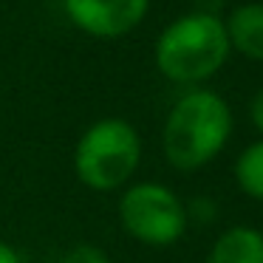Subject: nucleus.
Wrapping results in <instances>:
<instances>
[{"instance_id": "obj_1", "label": "nucleus", "mask_w": 263, "mask_h": 263, "mask_svg": "<svg viewBox=\"0 0 263 263\" xmlns=\"http://www.w3.org/2000/svg\"><path fill=\"white\" fill-rule=\"evenodd\" d=\"M232 108L210 88H190L173 102L161 127V153L178 173H195L218 159L232 136Z\"/></svg>"}, {"instance_id": "obj_2", "label": "nucleus", "mask_w": 263, "mask_h": 263, "mask_svg": "<svg viewBox=\"0 0 263 263\" xmlns=\"http://www.w3.org/2000/svg\"><path fill=\"white\" fill-rule=\"evenodd\" d=\"M229 37L212 12H187L159 31L153 46L156 71L173 85L198 88L227 65Z\"/></svg>"}, {"instance_id": "obj_3", "label": "nucleus", "mask_w": 263, "mask_h": 263, "mask_svg": "<svg viewBox=\"0 0 263 263\" xmlns=\"http://www.w3.org/2000/svg\"><path fill=\"white\" fill-rule=\"evenodd\" d=\"M144 144L136 125L102 116L80 133L71 153L77 181L91 193H122L142 167Z\"/></svg>"}, {"instance_id": "obj_4", "label": "nucleus", "mask_w": 263, "mask_h": 263, "mask_svg": "<svg viewBox=\"0 0 263 263\" xmlns=\"http://www.w3.org/2000/svg\"><path fill=\"white\" fill-rule=\"evenodd\" d=\"M116 215L127 238L150 249L176 246L190 227L187 204L161 181H130L119 193Z\"/></svg>"}, {"instance_id": "obj_5", "label": "nucleus", "mask_w": 263, "mask_h": 263, "mask_svg": "<svg viewBox=\"0 0 263 263\" xmlns=\"http://www.w3.org/2000/svg\"><path fill=\"white\" fill-rule=\"evenodd\" d=\"M150 0H63V14L91 40H122L144 23Z\"/></svg>"}, {"instance_id": "obj_6", "label": "nucleus", "mask_w": 263, "mask_h": 263, "mask_svg": "<svg viewBox=\"0 0 263 263\" xmlns=\"http://www.w3.org/2000/svg\"><path fill=\"white\" fill-rule=\"evenodd\" d=\"M229 37V48L243 54L252 63H263V3L252 0L243 6H235L223 20Z\"/></svg>"}, {"instance_id": "obj_7", "label": "nucleus", "mask_w": 263, "mask_h": 263, "mask_svg": "<svg viewBox=\"0 0 263 263\" xmlns=\"http://www.w3.org/2000/svg\"><path fill=\"white\" fill-rule=\"evenodd\" d=\"M206 263H263V232L255 227H229L212 240Z\"/></svg>"}, {"instance_id": "obj_8", "label": "nucleus", "mask_w": 263, "mask_h": 263, "mask_svg": "<svg viewBox=\"0 0 263 263\" xmlns=\"http://www.w3.org/2000/svg\"><path fill=\"white\" fill-rule=\"evenodd\" d=\"M235 184L243 195L263 201V139L246 144L235 159Z\"/></svg>"}, {"instance_id": "obj_9", "label": "nucleus", "mask_w": 263, "mask_h": 263, "mask_svg": "<svg viewBox=\"0 0 263 263\" xmlns=\"http://www.w3.org/2000/svg\"><path fill=\"white\" fill-rule=\"evenodd\" d=\"M60 263H110L108 252L93 243H77L60 257Z\"/></svg>"}, {"instance_id": "obj_10", "label": "nucleus", "mask_w": 263, "mask_h": 263, "mask_svg": "<svg viewBox=\"0 0 263 263\" xmlns=\"http://www.w3.org/2000/svg\"><path fill=\"white\" fill-rule=\"evenodd\" d=\"M187 218L190 221H215V204H212L210 198H201V201H193V204H187Z\"/></svg>"}, {"instance_id": "obj_11", "label": "nucleus", "mask_w": 263, "mask_h": 263, "mask_svg": "<svg viewBox=\"0 0 263 263\" xmlns=\"http://www.w3.org/2000/svg\"><path fill=\"white\" fill-rule=\"evenodd\" d=\"M249 119H252L255 130L260 133V139H263V88L252 97V102H249Z\"/></svg>"}, {"instance_id": "obj_12", "label": "nucleus", "mask_w": 263, "mask_h": 263, "mask_svg": "<svg viewBox=\"0 0 263 263\" xmlns=\"http://www.w3.org/2000/svg\"><path fill=\"white\" fill-rule=\"evenodd\" d=\"M0 263H23V255L17 252V246H12L3 238H0Z\"/></svg>"}]
</instances>
